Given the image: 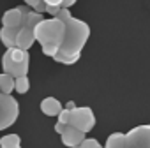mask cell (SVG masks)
<instances>
[{
  "label": "cell",
  "mask_w": 150,
  "mask_h": 148,
  "mask_svg": "<svg viewBox=\"0 0 150 148\" xmlns=\"http://www.w3.org/2000/svg\"><path fill=\"white\" fill-rule=\"evenodd\" d=\"M57 116H58V122H62V123H65V125H67V120H69V109L62 108V109H60V113H58Z\"/></svg>",
  "instance_id": "cell-21"
},
{
  "label": "cell",
  "mask_w": 150,
  "mask_h": 148,
  "mask_svg": "<svg viewBox=\"0 0 150 148\" xmlns=\"http://www.w3.org/2000/svg\"><path fill=\"white\" fill-rule=\"evenodd\" d=\"M64 129H65V123H62V122H57V123H55V130H57L58 134H62Z\"/></svg>",
  "instance_id": "cell-24"
},
{
  "label": "cell",
  "mask_w": 150,
  "mask_h": 148,
  "mask_svg": "<svg viewBox=\"0 0 150 148\" xmlns=\"http://www.w3.org/2000/svg\"><path fill=\"white\" fill-rule=\"evenodd\" d=\"M34 37L35 41L41 44L42 53L46 56H53L58 51V46L62 42V35H64V21L57 20L55 16L51 18H42L35 27H34Z\"/></svg>",
  "instance_id": "cell-2"
},
{
  "label": "cell",
  "mask_w": 150,
  "mask_h": 148,
  "mask_svg": "<svg viewBox=\"0 0 150 148\" xmlns=\"http://www.w3.org/2000/svg\"><path fill=\"white\" fill-rule=\"evenodd\" d=\"M28 67H30V56L16 60V58H11V55L7 51L2 55V69H4V72H7L9 76H13V78L27 76Z\"/></svg>",
  "instance_id": "cell-6"
},
{
  "label": "cell",
  "mask_w": 150,
  "mask_h": 148,
  "mask_svg": "<svg viewBox=\"0 0 150 148\" xmlns=\"http://www.w3.org/2000/svg\"><path fill=\"white\" fill-rule=\"evenodd\" d=\"M90 37V27L87 21L78 20L71 16L65 23H64V35H62V42L58 46V51L55 55H81L87 41ZM53 55V56H55Z\"/></svg>",
  "instance_id": "cell-1"
},
{
  "label": "cell",
  "mask_w": 150,
  "mask_h": 148,
  "mask_svg": "<svg viewBox=\"0 0 150 148\" xmlns=\"http://www.w3.org/2000/svg\"><path fill=\"white\" fill-rule=\"evenodd\" d=\"M42 2H44L46 6H60L62 0H42Z\"/></svg>",
  "instance_id": "cell-25"
},
{
  "label": "cell",
  "mask_w": 150,
  "mask_h": 148,
  "mask_svg": "<svg viewBox=\"0 0 150 148\" xmlns=\"http://www.w3.org/2000/svg\"><path fill=\"white\" fill-rule=\"evenodd\" d=\"M62 144L69 146V148H76L80 146V143L85 139V132H81L80 129L72 127V125H65V129L62 130Z\"/></svg>",
  "instance_id": "cell-7"
},
{
  "label": "cell",
  "mask_w": 150,
  "mask_h": 148,
  "mask_svg": "<svg viewBox=\"0 0 150 148\" xmlns=\"http://www.w3.org/2000/svg\"><path fill=\"white\" fill-rule=\"evenodd\" d=\"M67 125H72V127H76V129H80L81 132L87 134L96 127V115L88 106H81V108L76 106V108L69 109Z\"/></svg>",
  "instance_id": "cell-3"
},
{
  "label": "cell",
  "mask_w": 150,
  "mask_h": 148,
  "mask_svg": "<svg viewBox=\"0 0 150 148\" xmlns=\"http://www.w3.org/2000/svg\"><path fill=\"white\" fill-rule=\"evenodd\" d=\"M103 148H124V134L122 132H113L108 136L106 144Z\"/></svg>",
  "instance_id": "cell-13"
},
{
  "label": "cell",
  "mask_w": 150,
  "mask_h": 148,
  "mask_svg": "<svg viewBox=\"0 0 150 148\" xmlns=\"http://www.w3.org/2000/svg\"><path fill=\"white\" fill-rule=\"evenodd\" d=\"M76 2H78V0H62L60 7H67V9H69V7H72V6L76 4Z\"/></svg>",
  "instance_id": "cell-23"
},
{
  "label": "cell",
  "mask_w": 150,
  "mask_h": 148,
  "mask_svg": "<svg viewBox=\"0 0 150 148\" xmlns=\"http://www.w3.org/2000/svg\"><path fill=\"white\" fill-rule=\"evenodd\" d=\"M34 42H35L34 32L28 30V28H25V27H20V28H18V34H16V42H14V46L20 48V49H27V51H28Z\"/></svg>",
  "instance_id": "cell-8"
},
{
  "label": "cell",
  "mask_w": 150,
  "mask_h": 148,
  "mask_svg": "<svg viewBox=\"0 0 150 148\" xmlns=\"http://www.w3.org/2000/svg\"><path fill=\"white\" fill-rule=\"evenodd\" d=\"M14 90V78L9 76L7 72H2L0 74V94H11Z\"/></svg>",
  "instance_id": "cell-12"
},
{
  "label": "cell",
  "mask_w": 150,
  "mask_h": 148,
  "mask_svg": "<svg viewBox=\"0 0 150 148\" xmlns=\"http://www.w3.org/2000/svg\"><path fill=\"white\" fill-rule=\"evenodd\" d=\"M20 143H21V139L18 134H7L4 137H0V146L2 148H16V146H20Z\"/></svg>",
  "instance_id": "cell-15"
},
{
  "label": "cell",
  "mask_w": 150,
  "mask_h": 148,
  "mask_svg": "<svg viewBox=\"0 0 150 148\" xmlns=\"http://www.w3.org/2000/svg\"><path fill=\"white\" fill-rule=\"evenodd\" d=\"M20 115V104L18 101L9 94H0V130L9 129Z\"/></svg>",
  "instance_id": "cell-4"
},
{
  "label": "cell",
  "mask_w": 150,
  "mask_h": 148,
  "mask_svg": "<svg viewBox=\"0 0 150 148\" xmlns=\"http://www.w3.org/2000/svg\"><path fill=\"white\" fill-rule=\"evenodd\" d=\"M55 62H58V63H65V65H72V63H76L80 58H81V55H67V56H62V55H55V56H51Z\"/></svg>",
  "instance_id": "cell-17"
},
{
  "label": "cell",
  "mask_w": 150,
  "mask_h": 148,
  "mask_svg": "<svg viewBox=\"0 0 150 148\" xmlns=\"http://www.w3.org/2000/svg\"><path fill=\"white\" fill-rule=\"evenodd\" d=\"M72 108H76L74 101H67V104H65V109H72Z\"/></svg>",
  "instance_id": "cell-26"
},
{
  "label": "cell",
  "mask_w": 150,
  "mask_h": 148,
  "mask_svg": "<svg viewBox=\"0 0 150 148\" xmlns=\"http://www.w3.org/2000/svg\"><path fill=\"white\" fill-rule=\"evenodd\" d=\"M14 90L18 92V94H27L28 90H30V81H28V78L27 76H18V78H14Z\"/></svg>",
  "instance_id": "cell-16"
},
{
  "label": "cell",
  "mask_w": 150,
  "mask_h": 148,
  "mask_svg": "<svg viewBox=\"0 0 150 148\" xmlns=\"http://www.w3.org/2000/svg\"><path fill=\"white\" fill-rule=\"evenodd\" d=\"M62 108H64V106H62L60 101L55 99V97H44V99L41 101V111H42L46 116H57Z\"/></svg>",
  "instance_id": "cell-10"
},
{
  "label": "cell",
  "mask_w": 150,
  "mask_h": 148,
  "mask_svg": "<svg viewBox=\"0 0 150 148\" xmlns=\"http://www.w3.org/2000/svg\"><path fill=\"white\" fill-rule=\"evenodd\" d=\"M76 148H78V146H76Z\"/></svg>",
  "instance_id": "cell-29"
},
{
  "label": "cell",
  "mask_w": 150,
  "mask_h": 148,
  "mask_svg": "<svg viewBox=\"0 0 150 148\" xmlns=\"http://www.w3.org/2000/svg\"><path fill=\"white\" fill-rule=\"evenodd\" d=\"M42 18H44V16H42L41 13L28 11V14H27V18H25V21H23V25H21V27H25V28H28V30H34V27H35Z\"/></svg>",
  "instance_id": "cell-14"
},
{
  "label": "cell",
  "mask_w": 150,
  "mask_h": 148,
  "mask_svg": "<svg viewBox=\"0 0 150 148\" xmlns=\"http://www.w3.org/2000/svg\"><path fill=\"white\" fill-rule=\"evenodd\" d=\"M58 11H60V6H46V11L44 13H48L50 16H57Z\"/></svg>",
  "instance_id": "cell-22"
},
{
  "label": "cell",
  "mask_w": 150,
  "mask_h": 148,
  "mask_svg": "<svg viewBox=\"0 0 150 148\" xmlns=\"http://www.w3.org/2000/svg\"><path fill=\"white\" fill-rule=\"evenodd\" d=\"M2 27L20 28V27H21V11H20L18 7L7 9V11L2 14Z\"/></svg>",
  "instance_id": "cell-9"
},
{
  "label": "cell",
  "mask_w": 150,
  "mask_h": 148,
  "mask_svg": "<svg viewBox=\"0 0 150 148\" xmlns=\"http://www.w3.org/2000/svg\"><path fill=\"white\" fill-rule=\"evenodd\" d=\"M23 2H25V6H28V7L34 9L35 13L44 14V11H46V4L42 2V0H23Z\"/></svg>",
  "instance_id": "cell-18"
},
{
  "label": "cell",
  "mask_w": 150,
  "mask_h": 148,
  "mask_svg": "<svg viewBox=\"0 0 150 148\" xmlns=\"http://www.w3.org/2000/svg\"><path fill=\"white\" fill-rule=\"evenodd\" d=\"M16 148H21V146H16Z\"/></svg>",
  "instance_id": "cell-27"
},
{
  "label": "cell",
  "mask_w": 150,
  "mask_h": 148,
  "mask_svg": "<svg viewBox=\"0 0 150 148\" xmlns=\"http://www.w3.org/2000/svg\"><path fill=\"white\" fill-rule=\"evenodd\" d=\"M78 148H103V144H101L97 139H94V137H85V139L80 143Z\"/></svg>",
  "instance_id": "cell-19"
},
{
  "label": "cell",
  "mask_w": 150,
  "mask_h": 148,
  "mask_svg": "<svg viewBox=\"0 0 150 148\" xmlns=\"http://www.w3.org/2000/svg\"><path fill=\"white\" fill-rule=\"evenodd\" d=\"M71 16H72V14H71V11H69V9H67V7H60V11H58V13H57V16H55V18H57V20H60V21H64V23H65V21H67V20H69V18H71Z\"/></svg>",
  "instance_id": "cell-20"
},
{
  "label": "cell",
  "mask_w": 150,
  "mask_h": 148,
  "mask_svg": "<svg viewBox=\"0 0 150 148\" xmlns=\"http://www.w3.org/2000/svg\"><path fill=\"white\" fill-rule=\"evenodd\" d=\"M0 148H2V146H0Z\"/></svg>",
  "instance_id": "cell-28"
},
{
  "label": "cell",
  "mask_w": 150,
  "mask_h": 148,
  "mask_svg": "<svg viewBox=\"0 0 150 148\" xmlns=\"http://www.w3.org/2000/svg\"><path fill=\"white\" fill-rule=\"evenodd\" d=\"M16 34L18 28H9V27H2L0 28V41L6 48H13L16 42Z\"/></svg>",
  "instance_id": "cell-11"
},
{
  "label": "cell",
  "mask_w": 150,
  "mask_h": 148,
  "mask_svg": "<svg viewBox=\"0 0 150 148\" xmlns=\"http://www.w3.org/2000/svg\"><path fill=\"white\" fill-rule=\"evenodd\" d=\"M124 148H150V123L136 125L124 134Z\"/></svg>",
  "instance_id": "cell-5"
}]
</instances>
